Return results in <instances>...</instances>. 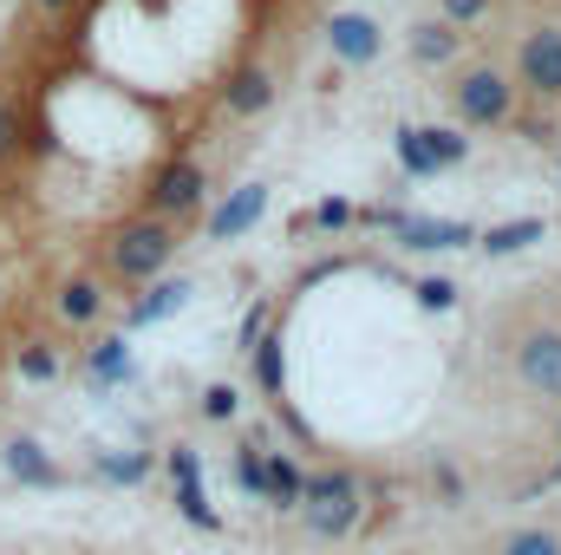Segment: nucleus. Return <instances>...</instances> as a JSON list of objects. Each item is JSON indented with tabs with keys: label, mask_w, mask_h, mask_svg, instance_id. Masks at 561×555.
<instances>
[{
	"label": "nucleus",
	"mask_w": 561,
	"mask_h": 555,
	"mask_svg": "<svg viewBox=\"0 0 561 555\" xmlns=\"http://www.w3.org/2000/svg\"><path fill=\"white\" fill-rule=\"evenodd\" d=\"M236 412H242V393H236L229 380H216V386H203V418H216V424H229Z\"/></svg>",
	"instance_id": "5701e85b"
},
{
	"label": "nucleus",
	"mask_w": 561,
	"mask_h": 555,
	"mask_svg": "<svg viewBox=\"0 0 561 555\" xmlns=\"http://www.w3.org/2000/svg\"><path fill=\"white\" fill-rule=\"evenodd\" d=\"M463 157H470L463 125H399V163L412 177H437V170H450Z\"/></svg>",
	"instance_id": "423d86ee"
},
{
	"label": "nucleus",
	"mask_w": 561,
	"mask_h": 555,
	"mask_svg": "<svg viewBox=\"0 0 561 555\" xmlns=\"http://www.w3.org/2000/svg\"><path fill=\"white\" fill-rule=\"evenodd\" d=\"M203 203H209V170H203L196 157H163V163L150 170V183H144V209L163 216V223H176V229H183Z\"/></svg>",
	"instance_id": "20e7f679"
},
{
	"label": "nucleus",
	"mask_w": 561,
	"mask_h": 555,
	"mask_svg": "<svg viewBox=\"0 0 561 555\" xmlns=\"http://www.w3.org/2000/svg\"><path fill=\"white\" fill-rule=\"evenodd\" d=\"M300 484H307V471H300L287 451H268V457H262V503H268V510L294 517V510H300Z\"/></svg>",
	"instance_id": "f8f14e48"
},
{
	"label": "nucleus",
	"mask_w": 561,
	"mask_h": 555,
	"mask_svg": "<svg viewBox=\"0 0 561 555\" xmlns=\"http://www.w3.org/2000/svg\"><path fill=\"white\" fill-rule=\"evenodd\" d=\"M327 53H333L340 66H373V59L386 53V26H379L373 13H333V20H327Z\"/></svg>",
	"instance_id": "1a4fd4ad"
},
{
	"label": "nucleus",
	"mask_w": 561,
	"mask_h": 555,
	"mask_svg": "<svg viewBox=\"0 0 561 555\" xmlns=\"http://www.w3.org/2000/svg\"><path fill=\"white\" fill-rule=\"evenodd\" d=\"M33 7H39V13H46V20H66V13H72V7H79V0H33Z\"/></svg>",
	"instance_id": "c756f323"
},
{
	"label": "nucleus",
	"mask_w": 561,
	"mask_h": 555,
	"mask_svg": "<svg viewBox=\"0 0 561 555\" xmlns=\"http://www.w3.org/2000/svg\"><path fill=\"white\" fill-rule=\"evenodd\" d=\"M183 301H190V281H157V287H150V301H138V307H131L125 320H131V327H150V320L176 314Z\"/></svg>",
	"instance_id": "a211bd4d"
},
{
	"label": "nucleus",
	"mask_w": 561,
	"mask_h": 555,
	"mask_svg": "<svg viewBox=\"0 0 561 555\" xmlns=\"http://www.w3.org/2000/svg\"><path fill=\"white\" fill-rule=\"evenodd\" d=\"M255 373H262L268 393H280V380H287V366H280V340H268V347L255 353Z\"/></svg>",
	"instance_id": "bb28decb"
},
{
	"label": "nucleus",
	"mask_w": 561,
	"mask_h": 555,
	"mask_svg": "<svg viewBox=\"0 0 561 555\" xmlns=\"http://www.w3.org/2000/svg\"><path fill=\"white\" fill-rule=\"evenodd\" d=\"M529 242H542V216H516V223H490V229L477 236V249H483V256H516V249H529Z\"/></svg>",
	"instance_id": "dca6fc26"
},
{
	"label": "nucleus",
	"mask_w": 561,
	"mask_h": 555,
	"mask_svg": "<svg viewBox=\"0 0 561 555\" xmlns=\"http://www.w3.org/2000/svg\"><path fill=\"white\" fill-rule=\"evenodd\" d=\"M399 236H405V249H463V242H477V229L450 223V216H399Z\"/></svg>",
	"instance_id": "ddd939ff"
},
{
	"label": "nucleus",
	"mask_w": 561,
	"mask_h": 555,
	"mask_svg": "<svg viewBox=\"0 0 561 555\" xmlns=\"http://www.w3.org/2000/svg\"><path fill=\"white\" fill-rule=\"evenodd\" d=\"M516 380L536 399H561V327H529L516 340Z\"/></svg>",
	"instance_id": "0eeeda50"
},
{
	"label": "nucleus",
	"mask_w": 561,
	"mask_h": 555,
	"mask_svg": "<svg viewBox=\"0 0 561 555\" xmlns=\"http://www.w3.org/2000/svg\"><path fill=\"white\" fill-rule=\"evenodd\" d=\"M556 170H561V157H556Z\"/></svg>",
	"instance_id": "473e14b6"
},
{
	"label": "nucleus",
	"mask_w": 561,
	"mask_h": 555,
	"mask_svg": "<svg viewBox=\"0 0 561 555\" xmlns=\"http://www.w3.org/2000/svg\"><path fill=\"white\" fill-rule=\"evenodd\" d=\"M13 366H20V380H33V386H46V380H59V353H53L46 340H26V347L13 353Z\"/></svg>",
	"instance_id": "6ab92c4d"
},
{
	"label": "nucleus",
	"mask_w": 561,
	"mask_h": 555,
	"mask_svg": "<svg viewBox=\"0 0 561 555\" xmlns=\"http://www.w3.org/2000/svg\"><path fill=\"white\" fill-rule=\"evenodd\" d=\"M99 471H105L112 484H138L144 471H150V457H144V451H125V457H99Z\"/></svg>",
	"instance_id": "393cba45"
},
{
	"label": "nucleus",
	"mask_w": 561,
	"mask_h": 555,
	"mask_svg": "<svg viewBox=\"0 0 561 555\" xmlns=\"http://www.w3.org/2000/svg\"><path fill=\"white\" fill-rule=\"evenodd\" d=\"M13 157H20V99L0 92V163H13Z\"/></svg>",
	"instance_id": "b1692460"
},
{
	"label": "nucleus",
	"mask_w": 561,
	"mask_h": 555,
	"mask_svg": "<svg viewBox=\"0 0 561 555\" xmlns=\"http://www.w3.org/2000/svg\"><path fill=\"white\" fill-rule=\"evenodd\" d=\"M300 517H307L313 536H353V523L366 517V484H359V471H346V464L307 471V484H300Z\"/></svg>",
	"instance_id": "f03ea898"
},
{
	"label": "nucleus",
	"mask_w": 561,
	"mask_h": 555,
	"mask_svg": "<svg viewBox=\"0 0 561 555\" xmlns=\"http://www.w3.org/2000/svg\"><path fill=\"white\" fill-rule=\"evenodd\" d=\"M0 457H7V471H13L20 484H59V464L46 457V444H39V438H13Z\"/></svg>",
	"instance_id": "2eb2a0df"
},
{
	"label": "nucleus",
	"mask_w": 561,
	"mask_h": 555,
	"mask_svg": "<svg viewBox=\"0 0 561 555\" xmlns=\"http://www.w3.org/2000/svg\"><path fill=\"white\" fill-rule=\"evenodd\" d=\"M307 223H313V229H346V223H353V203H340V196H327V203H320V209H313Z\"/></svg>",
	"instance_id": "cd10ccee"
},
{
	"label": "nucleus",
	"mask_w": 561,
	"mask_h": 555,
	"mask_svg": "<svg viewBox=\"0 0 561 555\" xmlns=\"http://www.w3.org/2000/svg\"><path fill=\"white\" fill-rule=\"evenodd\" d=\"M516 79L503 72V66H463L457 72V86H450V112H457V125L463 132H503V125H516Z\"/></svg>",
	"instance_id": "7ed1b4c3"
},
{
	"label": "nucleus",
	"mask_w": 561,
	"mask_h": 555,
	"mask_svg": "<svg viewBox=\"0 0 561 555\" xmlns=\"http://www.w3.org/2000/svg\"><path fill=\"white\" fill-rule=\"evenodd\" d=\"M490 7H496V0H437V20L463 33V26H483V20H490Z\"/></svg>",
	"instance_id": "4be33fe9"
},
{
	"label": "nucleus",
	"mask_w": 561,
	"mask_h": 555,
	"mask_svg": "<svg viewBox=\"0 0 561 555\" xmlns=\"http://www.w3.org/2000/svg\"><path fill=\"white\" fill-rule=\"evenodd\" d=\"M542 484H561V457L549 464V471H542ZM542 484H536V490H542Z\"/></svg>",
	"instance_id": "7c9ffc66"
},
{
	"label": "nucleus",
	"mask_w": 561,
	"mask_h": 555,
	"mask_svg": "<svg viewBox=\"0 0 561 555\" xmlns=\"http://www.w3.org/2000/svg\"><path fill=\"white\" fill-rule=\"evenodd\" d=\"M242 490L262 497V451H242Z\"/></svg>",
	"instance_id": "c85d7f7f"
},
{
	"label": "nucleus",
	"mask_w": 561,
	"mask_h": 555,
	"mask_svg": "<svg viewBox=\"0 0 561 555\" xmlns=\"http://www.w3.org/2000/svg\"><path fill=\"white\" fill-rule=\"evenodd\" d=\"M262 209H268V183H242L229 203H216L209 236H216V242H236V236H249V229L262 223Z\"/></svg>",
	"instance_id": "9b49d317"
},
{
	"label": "nucleus",
	"mask_w": 561,
	"mask_h": 555,
	"mask_svg": "<svg viewBox=\"0 0 561 555\" xmlns=\"http://www.w3.org/2000/svg\"><path fill=\"white\" fill-rule=\"evenodd\" d=\"M496 555H561V536L556 530H542V523H529V530H510Z\"/></svg>",
	"instance_id": "412c9836"
},
{
	"label": "nucleus",
	"mask_w": 561,
	"mask_h": 555,
	"mask_svg": "<svg viewBox=\"0 0 561 555\" xmlns=\"http://www.w3.org/2000/svg\"><path fill=\"white\" fill-rule=\"evenodd\" d=\"M170 262H176V223H163V216H150V209L112 223V236H105V281L144 287V281L163 275Z\"/></svg>",
	"instance_id": "f257e3e1"
},
{
	"label": "nucleus",
	"mask_w": 561,
	"mask_h": 555,
	"mask_svg": "<svg viewBox=\"0 0 561 555\" xmlns=\"http://www.w3.org/2000/svg\"><path fill=\"white\" fill-rule=\"evenodd\" d=\"M85 373L99 380V386H118V380H131V347L112 333V340H92V353H85Z\"/></svg>",
	"instance_id": "f3484780"
},
{
	"label": "nucleus",
	"mask_w": 561,
	"mask_h": 555,
	"mask_svg": "<svg viewBox=\"0 0 561 555\" xmlns=\"http://www.w3.org/2000/svg\"><path fill=\"white\" fill-rule=\"evenodd\" d=\"M516 92L542 99V105H561V26H529L523 46H516Z\"/></svg>",
	"instance_id": "39448f33"
},
{
	"label": "nucleus",
	"mask_w": 561,
	"mask_h": 555,
	"mask_svg": "<svg viewBox=\"0 0 561 555\" xmlns=\"http://www.w3.org/2000/svg\"><path fill=\"white\" fill-rule=\"evenodd\" d=\"M275 92H280L275 66H268V59H249V66L229 72V86L216 92V105H222L229 118H262V112L275 105Z\"/></svg>",
	"instance_id": "6e6552de"
},
{
	"label": "nucleus",
	"mask_w": 561,
	"mask_h": 555,
	"mask_svg": "<svg viewBox=\"0 0 561 555\" xmlns=\"http://www.w3.org/2000/svg\"><path fill=\"white\" fill-rule=\"evenodd\" d=\"M405 46H412V59H419V66H450V59H457V46H463V33H457V26H444V20H419Z\"/></svg>",
	"instance_id": "4468645a"
},
{
	"label": "nucleus",
	"mask_w": 561,
	"mask_h": 555,
	"mask_svg": "<svg viewBox=\"0 0 561 555\" xmlns=\"http://www.w3.org/2000/svg\"><path fill=\"white\" fill-rule=\"evenodd\" d=\"M419 307H431V314H444V307H457V281H444V275L419 281Z\"/></svg>",
	"instance_id": "a878e982"
},
{
	"label": "nucleus",
	"mask_w": 561,
	"mask_h": 555,
	"mask_svg": "<svg viewBox=\"0 0 561 555\" xmlns=\"http://www.w3.org/2000/svg\"><path fill=\"white\" fill-rule=\"evenodd\" d=\"M105 307H112V281L105 275H66L53 287V314H59L66 327H99Z\"/></svg>",
	"instance_id": "9d476101"
},
{
	"label": "nucleus",
	"mask_w": 561,
	"mask_h": 555,
	"mask_svg": "<svg viewBox=\"0 0 561 555\" xmlns=\"http://www.w3.org/2000/svg\"><path fill=\"white\" fill-rule=\"evenodd\" d=\"M431 490H437V503H444V510H463V471H457V457H450V451H437V457H431Z\"/></svg>",
	"instance_id": "aec40b11"
},
{
	"label": "nucleus",
	"mask_w": 561,
	"mask_h": 555,
	"mask_svg": "<svg viewBox=\"0 0 561 555\" xmlns=\"http://www.w3.org/2000/svg\"><path fill=\"white\" fill-rule=\"evenodd\" d=\"M556 444H561V424H556Z\"/></svg>",
	"instance_id": "2f4dec72"
}]
</instances>
